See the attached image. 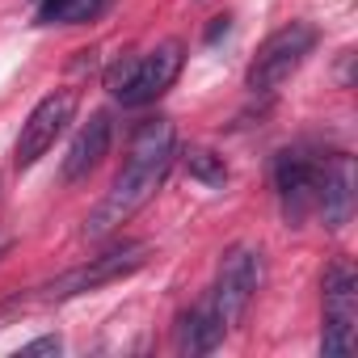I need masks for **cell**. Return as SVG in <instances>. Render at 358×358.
Wrapping results in <instances>:
<instances>
[{
	"label": "cell",
	"mask_w": 358,
	"mask_h": 358,
	"mask_svg": "<svg viewBox=\"0 0 358 358\" xmlns=\"http://www.w3.org/2000/svg\"><path fill=\"white\" fill-rule=\"evenodd\" d=\"M324 316H358V278L350 262L324 270Z\"/></svg>",
	"instance_id": "cell-11"
},
{
	"label": "cell",
	"mask_w": 358,
	"mask_h": 358,
	"mask_svg": "<svg viewBox=\"0 0 358 358\" xmlns=\"http://www.w3.org/2000/svg\"><path fill=\"white\" fill-rule=\"evenodd\" d=\"M173 122L169 118H152V122H143L139 131H135V139H131V156H127V169L114 177V186H110V194L97 203V211L89 215V224H85V232L97 241V236H106V232H114L118 224H127L156 190H160V182L169 177V164H173Z\"/></svg>",
	"instance_id": "cell-1"
},
{
	"label": "cell",
	"mask_w": 358,
	"mask_h": 358,
	"mask_svg": "<svg viewBox=\"0 0 358 358\" xmlns=\"http://www.w3.org/2000/svg\"><path fill=\"white\" fill-rule=\"evenodd\" d=\"M228 324L220 320V312L211 308V299H203L190 316H182V329H177V350L182 354H211L224 341Z\"/></svg>",
	"instance_id": "cell-10"
},
{
	"label": "cell",
	"mask_w": 358,
	"mask_h": 358,
	"mask_svg": "<svg viewBox=\"0 0 358 358\" xmlns=\"http://www.w3.org/2000/svg\"><path fill=\"white\" fill-rule=\"evenodd\" d=\"M354 341H358V316H324V337H320L324 358L354 354Z\"/></svg>",
	"instance_id": "cell-13"
},
{
	"label": "cell",
	"mask_w": 358,
	"mask_h": 358,
	"mask_svg": "<svg viewBox=\"0 0 358 358\" xmlns=\"http://www.w3.org/2000/svg\"><path fill=\"white\" fill-rule=\"evenodd\" d=\"M316 169L320 164L299 156V152H278V160H274V186H278V199H282V215L295 228L316 207Z\"/></svg>",
	"instance_id": "cell-6"
},
{
	"label": "cell",
	"mask_w": 358,
	"mask_h": 358,
	"mask_svg": "<svg viewBox=\"0 0 358 358\" xmlns=\"http://www.w3.org/2000/svg\"><path fill=\"white\" fill-rule=\"evenodd\" d=\"M5 249H9V236H0V253H5Z\"/></svg>",
	"instance_id": "cell-18"
},
{
	"label": "cell",
	"mask_w": 358,
	"mask_h": 358,
	"mask_svg": "<svg viewBox=\"0 0 358 358\" xmlns=\"http://www.w3.org/2000/svg\"><path fill=\"white\" fill-rule=\"evenodd\" d=\"M220 34H228V17H215V26L207 30V43H215Z\"/></svg>",
	"instance_id": "cell-17"
},
{
	"label": "cell",
	"mask_w": 358,
	"mask_h": 358,
	"mask_svg": "<svg viewBox=\"0 0 358 358\" xmlns=\"http://www.w3.org/2000/svg\"><path fill=\"white\" fill-rule=\"evenodd\" d=\"M135 68H139V59H118V64H114V68L106 72V89H110V93L118 97V93H122V89L131 85V76H135Z\"/></svg>",
	"instance_id": "cell-15"
},
{
	"label": "cell",
	"mask_w": 358,
	"mask_h": 358,
	"mask_svg": "<svg viewBox=\"0 0 358 358\" xmlns=\"http://www.w3.org/2000/svg\"><path fill=\"white\" fill-rule=\"evenodd\" d=\"M143 262H148V245L110 249V253H101V257H93V262L68 270V274H59L55 282H47V287H43V299H72V295H80V291H97V287H106V282H118V278L135 274Z\"/></svg>",
	"instance_id": "cell-4"
},
{
	"label": "cell",
	"mask_w": 358,
	"mask_h": 358,
	"mask_svg": "<svg viewBox=\"0 0 358 358\" xmlns=\"http://www.w3.org/2000/svg\"><path fill=\"white\" fill-rule=\"evenodd\" d=\"M106 9H110V0H43L38 22L43 26H80V22H93Z\"/></svg>",
	"instance_id": "cell-12"
},
{
	"label": "cell",
	"mask_w": 358,
	"mask_h": 358,
	"mask_svg": "<svg viewBox=\"0 0 358 358\" xmlns=\"http://www.w3.org/2000/svg\"><path fill=\"white\" fill-rule=\"evenodd\" d=\"M72 110H76V93H51L34 106V114L22 122V135H17V148H13L17 169H30L38 156H47V148L72 122Z\"/></svg>",
	"instance_id": "cell-5"
},
{
	"label": "cell",
	"mask_w": 358,
	"mask_h": 358,
	"mask_svg": "<svg viewBox=\"0 0 358 358\" xmlns=\"http://www.w3.org/2000/svg\"><path fill=\"white\" fill-rule=\"evenodd\" d=\"M186 169H190L194 182H203V186H224V182H228L224 156H215V152H207V148H194V152L186 156Z\"/></svg>",
	"instance_id": "cell-14"
},
{
	"label": "cell",
	"mask_w": 358,
	"mask_h": 358,
	"mask_svg": "<svg viewBox=\"0 0 358 358\" xmlns=\"http://www.w3.org/2000/svg\"><path fill=\"white\" fill-rule=\"evenodd\" d=\"M312 47H316V30H312L308 22L282 26L278 34H270V38L262 43V51H257V59H253V68H249V89H253V93H274V89L312 55Z\"/></svg>",
	"instance_id": "cell-2"
},
{
	"label": "cell",
	"mask_w": 358,
	"mask_h": 358,
	"mask_svg": "<svg viewBox=\"0 0 358 358\" xmlns=\"http://www.w3.org/2000/svg\"><path fill=\"white\" fill-rule=\"evenodd\" d=\"M110 139H114V118H110V110L89 114V122L76 131V139H72V148H68V156H64V182H80V177H89V173L101 164V156L110 152Z\"/></svg>",
	"instance_id": "cell-9"
},
{
	"label": "cell",
	"mask_w": 358,
	"mask_h": 358,
	"mask_svg": "<svg viewBox=\"0 0 358 358\" xmlns=\"http://www.w3.org/2000/svg\"><path fill=\"white\" fill-rule=\"evenodd\" d=\"M316 211L324 220V228H345L354 215V160L350 156H333L329 164L316 169Z\"/></svg>",
	"instance_id": "cell-7"
},
{
	"label": "cell",
	"mask_w": 358,
	"mask_h": 358,
	"mask_svg": "<svg viewBox=\"0 0 358 358\" xmlns=\"http://www.w3.org/2000/svg\"><path fill=\"white\" fill-rule=\"evenodd\" d=\"M177 72H182V43H160L152 55L139 59V68H135L131 85L118 93V101L122 106H148L177 80Z\"/></svg>",
	"instance_id": "cell-8"
},
{
	"label": "cell",
	"mask_w": 358,
	"mask_h": 358,
	"mask_svg": "<svg viewBox=\"0 0 358 358\" xmlns=\"http://www.w3.org/2000/svg\"><path fill=\"white\" fill-rule=\"evenodd\" d=\"M262 287V253L253 245H236L228 249L224 266H220V278H215V291H211V308L220 312L224 324H236L249 308V299L257 295Z\"/></svg>",
	"instance_id": "cell-3"
},
{
	"label": "cell",
	"mask_w": 358,
	"mask_h": 358,
	"mask_svg": "<svg viewBox=\"0 0 358 358\" xmlns=\"http://www.w3.org/2000/svg\"><path fill=\"white\" fill-rule=\"evenodd\" d=\"M59 350H64V341H59V337L51 333V337H38V341L22 345V358H43V354H51V358H55Z\"/></svg>",
	"instance_id": "cell-16"
}]
</instances>
